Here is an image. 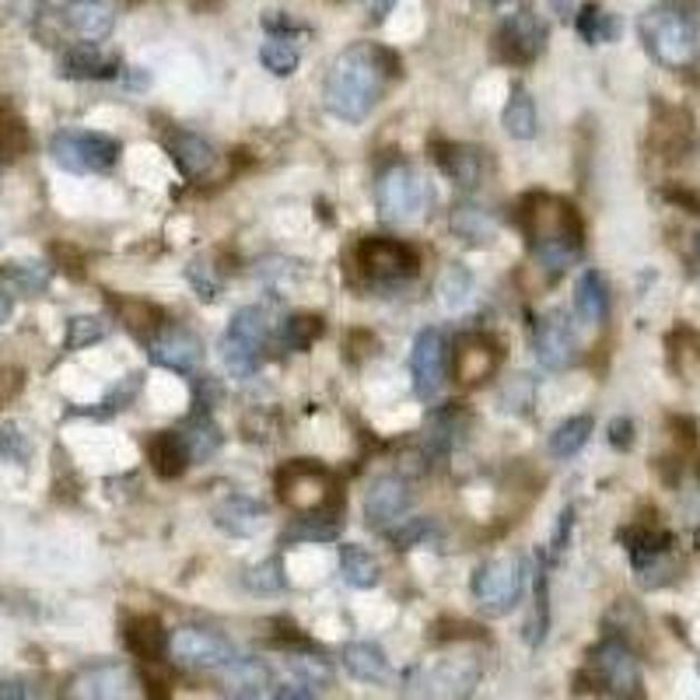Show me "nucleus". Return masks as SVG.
Returning <instances> with one entry per match:
<instances>
[{"instance_id": "obj_1", "label": "nucleus", "mask_w": 700, "mask_h": 700, "mask_svg": "<svg viewBox=\"0 0 700 700\" xmlns=\"http://www.w3.org/2000/svg\"><path fill=\"white\" fill-rule=\"evenodd\" d=\"M396 75L400 60L390 50H382L375 42H354L351 50L333 60L323 85V102L344 124H361L378 106L385 85Z\"/></svg>"}, {"instance_id": "obj_2", "label": "nucleus", "mask_w": 700, "mask_h": 700, "mask_svg": "<svg viewBox=\"0 0 700 700\" xmlns=\"http://www.w3.org/2000/svg\"><path fill=\"white\" fill-rule=\"evenodd\" d=\"M519 225L533 243L536 259L550 274L568 270L571 263L582 256V217L578 210L558 197H546V193H533L522 207H519Z\"/></svg>"}, {"instance_id": "obj_3", "label": "nucleus", "mask_w": 700, "mask_h": 700, "mask_svg": "<svg viewBox=\"0 0 700 700\" xmlns=\"http://www.w3.org/2000/svg\"><path fill=\"white\" fill-rule=\"evenodd\" d=\"M638 32L648 57L669 67V70H687L693 67L697 53H700V39H697V26L693 18L672 4H655L648 8L638 21Z\"/></svg>"}, {"instance_id": "obj_4", "label": "nucleus", "mask_w": 700, "mask_h": 700, "mask_svg": "<svg viewBox=\"0 0 700 700\" xmlns=\"http://www.w3.org/2000/svg\"><path fill=\"white\" fill-rule=\"evenodd\" d=\"M375 204L385 225L414 221L431 207V183L410 165H390L375 183Z\"/></svg>"}, {"instance_id": "obj_5", "label": "nucleus", "mask_w": 700, "mask_h": 700, "mask_svg": "<svg viewBox=\"0 0 700 700\" xmlns=\"http://www.w3.org/2000/svg\"><path fill=\"white\" fill-rule=\"evenodd\" d=\"M522 589H525V564H522V558H515V553H504V558L480 564L473 574V599H476V607L491 617L515 610L522 599Z\"/></svg>"}, {"instance_id": "obj_6", "label": "nucleus", "mask_w": 700, "mask_h": 700, "mask_svg": "<svg viewBox=\"0 0 700 700\" xmlns=\"http://www.w3.org/2000/svg\"><path fill=\"white\" fill-rule=\"evenodd\" d=\"M50 155L67 172H78V176L109 172L119 158V140H112L109 134H95V130H60L50 140Z\"/></svg>"}, {"instance_id": "obj_7", "label": "nucleus", "mask_w": 700, "mask_h": 700, "mask_svg": "<svg viewBox=\"0 0 700 700\" xmlns=\"http://www.w3.org/2000/svg\"><path fill=\"white\" fill-rule=\"evenodd\" d=\"M267 344V319L259 308H238L221 341V357L235 378H253Z\"/></svg>"}, {"instance_id": "obj_8", "label": "nucleus", "mask_w": 700, "mask_h": 700, "mask_svg": "<svg viewBox=\"0 0 700 700\" xmlns=\"http://www.w3.org/2000/svg\"><path fill=\"white\" fill-rule=\"evenodd\" d=\"M280 497L287 509H295L302 515H316L329 509H344L341 497H336L333 476L316 466V463H295L280 473Z\"/></svg>"}, {"instance_id": "obj_9", "label": "nucleus", "mask_w": 700, "mask_h": 700, "mask_svg": "<svg viewBox=\"0 0 700 700\" xmlns=\"http://www.w3.org/2000/svg\"><path fill=\"white\" fill-rule=\"evenodd\" d=\"M168 655L183 666H193V669H225L238 659L235 644L221 631H214V627H197V623L176 627V631L168 634Z\"/></svg>"}, {"instance_id": "obj_10", "label": "nucleus", "mask_w": 700, "mask_h": 700, "mask_svg": "<svg viewBox=\"0 0 700 700\" xmlns=\"http://www.w3.org/2000/svg\"><path fill=\"white\" fill-rule=\"evenodd\" d=\"M357 263L372 280H382V284L414 277L421 267L417 253L406 243H396V238H365V243L357 246Z\"/></svg>"}, {"instance_id": "obj_11", "label": "nucleus", "mask_w": 700, "mask_h": 700, "mask_svg": "<svg viewBox=\"0 0 700 700\" xmlns=\"http://www.w3.org/2000/svg\"><path fill=\"white\" fill-rule=\"evenodd\" d=\"M448 372V341L442 329H424L414 341L410 354V375H414V393L421 400H434L445 385Z\"/></svg>"}, {"instance_id": "obj_12", "label": "nucleus", "mask_w": 700, "mask_h": 700, "mask_svg": "<svg viewBox=\"0 0 700 700\" xmlns=\"http://www.w3.org/2000/svg\"><path fill=\"white\" fill-rule=\"evenodd\" d=\"M592 672L595 680L617 697H638L641 693V666L634 651L623 641L610 638L592 651Z\"/></svg>"}, {"instance_id": "obj_13", "label": "nucleus", "mask_w": 700, "mask_h": 700, "mask_svg": "<svg viewBox=\"0 0 700 700\" xmlns=\"http://www.w3.org/2000/svg\"><path fill=\"white\" fill-rule=\"evenodd\" d=\"M148 351H151V361L168 372H179V375H189L200 368L204 361V344L193 336L186 326H161L148 336Z\"/></svg>"}, {"instance_id": "obj_14", "label": "nucleus", "mask_w": 700, "mask_h": 700, "mask_svg": "<svg viewBox=\"0 0 700 700\" xmlns=\"http://www.w3.org/2000/svg\"><path fill=\"white\" fill-rule=\"evenodd\" d=\"M134 687V676L119 662H102L81 669L67 683V700H127Z\"/></svg>"}, {"instance_id": "obj_15", "label": "nucleus", "mask_w": 700, "mask_h": 700, "mask_svg": "<svg viewBox=\"0 0 700 700\" xmlns=\"http://www.w3.org/2000/svg\"><path fill=\"white\" fill-rule=\"evenodd\" d=\"M410 487L406 480L385 473L378 480H372V487L365 494V519L372 529H378V533H390V525L403 522V515L410 512Z\"/></svg>"}, {"instance_id": "obj_16", "label": "nucleus", "mask_w": 700, "mask_h": 700, "mask_svg": "<svg viewBox=\"0 0 700 700\" xmlns=\"http://www.w3.org/2000/svg\"><path fill=\"white\" fill-rule=\"evenodd\" d=\"M210 519L221 533L249 540V536L263 533V525H267V504L249 497V494H228L225 501L214 504Z\"/></svg>"}, {"instance_id": "obj_17", "label": "nucleus", "mask_w": 700, "mask_h": 700, "mask_svg": "<svg viewBox=\"0 0 700 700\" xmlns=\"http://www.w3.org/2000/svg\"><path fill=\"white\" fill-rule=\"evenodd\" d=\"M543 39H546V29L533 11H515L501 26V36H497L504 60H512V63L536 60L543 53Z\"/></svg>"}, {"instance_id": "obj_18", "label": "nucleus", "mask_w": 700, "mask_h": 700, "mask_svg": "<svg viewBox=\"0 0 700 700\" xmlns=\"http://www.w3.org/2000/svg\"><path fill=\"white\" fill-rule=\"evenodd\" d=\"M57 75L70 81H109L119 75V57L99 50L95 42H81L60 53Z\"/></svg>"}, {"instance_id": "obj_19", "label": "nucleus", "mask_w": 700, "mask_h": 700, "mask_svg": "<svg viewBox=\"0 0 700 700\" xmlns=\"http://www.w3.org/2000/svg\"><path fill=\"white\" fill-rule=\"evenodd\" d=\"M533 347H536L540 365L550 368V372H561V368L571 365L574 361V336H571V326L564 323L561 312H550V316H543L536 323Z\"/></svg>"}, {"instance_id": "obj_20", "label": "nucleus", "mask_w": 700, "mask_h": 700, "mask_svg": "<svg viewBox=\"0 0 700 700\" xmlns=\"http://www.w3.org/2000/svg\"><path fill=\"white\" fill-rule=\"evenodd\" d=\"M63 21L67 29L85 42H102L112 26H116V11L109 0H67L63 4Z\"/></svg>"}, {"instance_id": "obj_21", "label": "nucleus", "mask_w": 700, "mask_h": 700, "mask_svg": "<svg viewBox=\"0 0 700 700\" xmlns=\"http://www.w3.org/2000/svg\"><path fill=\"white\" fill-rule=\"evenodd\" d=\"M497 365H501V354L491 341H484V336H466V341L455 344L452 368L463 385H476V382L491 378L497 372Z\"/></svg>"}, {"instance_id": "obj_22", "label": "nucleus", "mask_w": 700, "mask_h": 700, "mask_svg": "<svg viewBox=\"0 0 700 700\" xmlns=\"http://www.w3.org/2000/svg\"><path fill=\"white\" fill-rule=\"evenodd\" d=\"M165 148H168V155H172L176 168H179L186 179L207 176L210 168H214V161H217L210 144L200 134H193V130H172V134L165 137Z\"/></svg>"}, {"instance_id": "obj_23", "label": "nucleus", "mask_w": 700, "mask_h": 700, "mask_svg": "<svg viewBox=\"0 0 700 700\" xmlns=\"http://www.w3.org/2000/svg\"><path fill=\"white\" fill-rule=\"evenodd\" d=\"M574 312H578V319L589 323V326H599L610 316V287H607V277H602L599 270H585L582 277H578Z\"/></svg>"}, {"instance_id": "obj_24", "label": "nucleus", "mask_w": 700, "mask_h": 700, "mask_svg": "<svg viewBox=\"0 0 700 700\" xmlns=\"http://www.w3.org/2000/svg\"><path fill=\"white\" fill-rule=\"evenodd\" d=\"M434 158H438L442 172L459 189H473L480 183V176H484V158H480L476 148H466V144H442Z\"/></svg>"}, {"instance_id": "obj_25", "label": "nucleus", "mask_w": 700, "mask_h": 700, "mask_svg": "<svg viewBox=\"0 0 700 700\" xmlns=\"http://www.w3.org/2000/svg\"><path fill=\"white\" fill-rule=\"evenodd\" d=\"M148 459H151L155 473L165 476V480L179 476V473L193 463V459H189V448H186V442H183V431H161V434H155L151 445H148Z\"/></svg>"}, {"instance_id": "obj_26", "label": "nucleus", "mask_w": 700, "mask_h": 700, "mask_svg": "<svg viewBox=\"0 0 700 700\" xmlns=\"http://www.w3.org/2000/svg\"><path fill=\"white\" fill-rule=\"evenodd\" d=\"M344 666L361 683H385L390 680V659L385 651L372 641H354L344 648Z\"/></svg>"}, {"instance_id": "obj_27", "label": "nucleus", "mask_w": 700, "mask_h": 700, "mask_svg": "<svg viewBox=\"0 0 700 700\" xmlns=\"http://www.w3.org/2000/svg\"><path fill=\"white\" fill-rule=\"evenodd\" d=\"M448 225L466 246H487V243H494V235H497L494 214H487L484 207H473V204H459L452 210V217H448Z\"/></svg>"}, {"instance_id": "obj_28", "label": "nucleus", "mask_w": 700, "mask_h": 700, "mask_svg": "<svg viewBox=\"0 0 700 700\" xmlns=\"http://www.w3.org/2000/svg\"><path fill=\"white\" fill-rule=\"evenodd\" d=\"M501 124H504V130H509V137H515V140H533L540 134L536 102L529 99V91L522 85L512 88L509 102H504V112H501Z\"/></svg>"}, {"instance_id": "obj_29", "label": "nucleus", "mask_w": 700, "mask_h": 700, "mask_svg": "<svg viewBox=\"0 0 700 700\" xmlns=\"http://www.w3.org/2000/svg\"><path fill=\"white\" fill-rule=\"evenodd\" d=\"M127 648L140 659H161L168 651V634L161 631V623L155 617H134L127 620Z\"/></svg>"}, {"instance_id": "obj_30", "label": "nucleus", "mask_w": 700, "mask_h": 700, "mask_svg": "<svg viewBox=\"0 0 700 700\" xmlns=\"http://www.w3.org/2000/svg\"><path fill=\"white\" fill-rule=\"evenodd\" d=\"M341 574H344V582L354 585V589H372V585H378L382 568L365 546L344 543L341 546Z\"/></svg>"}, {"instance_id": "obj_31", "label": "nucleus", "mask_w": 700, "mask_h": 700, "mask_svg": "<svg viewBox=\"0 0 700 700\" xmlns=\"http://www.w3.org/2000/svg\"><path fill=\"white\" fill-rule=\"evenodd\" d=\"M259 60H263V67H267L274 78H292L298 70V63H302V50H298L295 39L270 36L267 42L259 46Z\"/></svg>"}, {"instance_id": "obj_32", "label": "nucleus", "mask_w": 700, "mask_h": 700, "mask_svg": "<svg viewBox=\"0 0 700 700\" xmlns=\"http://www.w3.org/2000/svg\"><path fill=\"white\" fill-rule=\"evenodd\" d=\"M341 515H344V509H329V512H316V515H302V519L284 533V540H305V543H326V540H336V533H341Z\"/></svg>"}, {"instance_id": "obj_33", "label": "nucleus", "mask_w": 700, "mask_h": 700, "mask_svg": "<svg viewBox=\"0 0 700 700\" xmlns=\"http://www.w3.org/2000/svg\"><path fill=\"white\" fill-rule=\"evenodd\" d=\"M183 442L189 448V459L193 463H204V459H210L217 448H221V431H217V424L207 417V414H197L189 417L186 427H183Z\"/></svg>"}, {"instance_id": "obj_34", "label": "nucleus", "mask_w": 700, "mask_h": 700, "mask_svg": "<svg viewBox=\"0 0 700 700\" xmlns=\"http://www.w3.org/2000/svg\"><path fill=\"white\" fill-rule=\"evenodd\" d=\"M592 417H568V421H561L558 427H553V434H550V452L558 455V459H571L574 452H582L585 448V442H589V434H592Z\"/></svg>"}, {"instance_id": "obj_35", "label": "nucleus", "mask_w": 700, "mask_h": 700, "mask_svg": "<svg viewBox=\"0 0 700 700\" xmlns=\"http://www.w3.org/2000/svg\"><path fill=\"white\" fill-rule=\"evenodd\" d=\"M473 295V274L463 267V263H448L438 277V298L445 308H463Z\"/></svg>"}, {"instance_id": "obj_36", "label": "nucleus", "mask_w": 700, "mask_h": 700, "mask_svg": "<svg viewBox=\"0 0 700 700\" xmlns=\"http://www.w3.org/2000/svg\"><path fill=\"white\" fill-rule=\"evenodd\" d=\"M578 32H582L589 42H613L620 36V26H617V18L610 11L585 4L582 14H578Z\"/></svg>"}, {"instance_id": "obj_37", "label": "nucleus", "mask_w": 700, "mask_h": 700, "mask_svg": "<svg viewBox=\"0 0 700 700\" xmlns=\"http://www.w3.org/2000/svg\"><path fill=\"white\" fill-rule=\"evenodd\" d=\"M26 148H29L26 124L11 109H0V161H14Z\"/></svg>"}, {"instance_id": "obj_38", "label": "nucleus", "mask_w": 700, "mask_h": 700, "mask_svg": "<svg viewBox=\"0 0 700 700\" xmlns=\"http://www.w3.org/2000/svg\"><path fill=\"white\" fill-rule=\"evenodd\" d=\"M319 333H323V323L316 316H292L280 326V344L287 351H308Z\"/></svg>"}, {"instance_id": "obj_39", "label": "nucleus", "mask_w": 700, "mask_h": 700, "mask_svg": "<svg viewBox=\"0 0 700 700\" xmlns=\"http://www.w3.org/2000/svg\"><path fill=\"white\" fill-rule=\"evenodd\" d=\"M106 333H109L106 319H99V316H78V319H70V326H67V341H63V347H67V351L91 347V344L106 341Z\"/></svg>"}, {"instance_id": "obj_40", "label": "nucleus", "mask_w": 700, "mask_h": 700, "mask_svg": "<svg viewBox=\"0 0 700 700\" xmlns=\"http://www.w3.org/2000/svg\"><path fill=\"white\" fill-rule=\"evenodd\" d=\"M246 585L259 595H270V592H280L284 589V574H280V561L270 558V561H263L256 568L246 571Z\"/></svg>"}, {"instance_id": "obj_41", "label": "nucleus", "mask_w": 700, "mask_h": 700, "mask_svg": "<svg viewBox=\"0 0 700 700\" xmlns=\"http://www.w3.org/2000/svg\"><path fill=\"white\" fill-rule=\"evenodd\" d=\"M225 680L238 687H259L270 680V669L259 659H235L231 666H225Z\"/></svg>"}, {"instance_id": "obj_42", "label": "nucleus", "mask_w": 700, "mask_h": 700, "mask_svg": "<svg viewBox=\"0 0 700 700\" xmlns=\"http://www.w3.org/2000/svg\"><path fill=\"white\" fill-rule=\"evenodd\" d=\"M292 672L295 676H302V680L308 683V687H329L333 683V669H329V662L326 659H316V655H292Z\"/></svg>"}, {"instance_id": "obj_43", "label": "nucleus", "mask_w": 700, "mask_h": 700, "mask_svg": "<svg viewBox=\"0 0 700 700\" xmlns=\"http://www.w3.org/2000/svg\"><path fill=\"white\" fill-rule=\"evenodd\" d=\"M11 280L21 287V292L39 295V292H46V284H50V270H46L42 263H14Z\"/></svg>"}, {"instance_id": "obj_44", "label": "nucleus", "mask_w": 700, "mask_h": 700, "mask_svg": "<svg viewBox=\"0 0 700 700\" xmlns=\"http://www.w3.org/2000/svg\"><path fill=\"white\" fill-rule=\"evenodd\" d=\"M29 452H32V445L18 424H0V455L11 459V463H26Z\"/></svg>"}, {"instance_id": "obj_45", "label": "nucleus", "mask_w": 700, "mask_h": 700, "mask_svg": "<svg viewBox=\"0 0 700 700\" xmlns=\"http://www.w3.org/2000/svg\"><path fill=\"white\" fill-rule=\"evenodd\" d=\"M427 533H431V519H403L396 529H390V540L396 546L410 550V546H417L421 540H427Z\"/></svg>"}, {"instance_id": "obj_46", "label": "nucleus", "mask_w": 700, "mask_h": 700, "mask_svg": "<svg viewBox=\"0 0 700 700\" xmlns=\"http://www.w3.org/2000/svg\"><path fill=\"white\" fill-rule=\"evenodd\" d=\"M186 277H189V284L197 287V295L200 298H207V302H214L217 298V292H221V280L214 277V270L207 267V263H189V270H186Z\"/></svg>"}, {"instance_id": "obj_47", "label": "nucleus", "mask_w": 700, "mask_h": 700, "mask_svg": "<svg viewBox=\"0 0 700 700\" xmlns=\"http://www.w3.org/2000/svg\"><path fill=\"white\" fill-rule=\"evenodd\" d=\"M610 442H613L617 448H631V445H634V421H631V417H617V421L610 424Z\"/></svg>"}, {"instance_id": "obj_48", "label": "nucleus", "mask_w": 700, "mask_h": 700, "mask_svg": "<svg viewBox=\"0 0 700 700\" xmlns=\"http://www.w3.org/2000/svg\"><path fill=\"white\" fill-rule=\"evenodd\" d=\"M0 700H39V693L29 683L8 680V683H0Z\"/></svg>"}, {"instance_id": "obj_49", "label": "nucleus", "mask_w": 700, "mask_h": 700, "mask_svg": "<svg viewBox=\"0 0 700 700\" xmlns=\"http://www.w3.org/2000/svg\"><path fill=\"white\" fill-rule=\"evenodd\" d=\"M137 390H140V375H127V385H124V390H116L109 396V403H119V410H124V403H130Z\"/></svg>"}, {"instance_id": "obj_50", "label": "nucleus", "mask_w": 700, "mask_h": 700, "mask_svg": "<svg viewBox=\"0 0 700 700\" xmlns=\"http://www.w3.org/2000/svg\"><path fill=\"white\" fill-rule=\"evenodd\" d=\"M365 8L375 21H385V14L396 8V0H365Z\"/></svg>"}, {"instance_id": "obj_51", "label": "nucleus", "mask_w": 700, "mask_h": 700, "mask_svg": "<svg viewBox=\"0 0 700 700\" xmlns=\"http://www.w3.org/2000/svg\"><path fill=\"white\" fill-rule=\"evenodd\" d=\"M274 700H319V697L312 690H305V687H284V690H277Z\"/></svg>"}, {"instance_id": "obj_52", "label": "nucleus", "mask_w": 700, "mask_h": 700, "mask_svg": "<svg viewBox=\"0 0 700 700\" xmlns=\"http://www.w3.org/2000/svg\"><path fill=\"white\" fill-rule=\"evenodd\" d=\"M11 308H14V302H11V295H8V287H0V323H8V319H11Z\"/></svg>"}, {"instance_id": "obj_53", "label": "nucleus", "mask_w": 700, "mask_h": 700, "mask_svg": "<svg viewBox=\"0 0 700 700\" xmlns=\"http://www.w3.org/2000/svg\"><path fill=\"white\" fill-rule=\"evenodd\" d=\"M484 4H491V8H497V11H512V8L522 4V0H484Z\"/></svg>"}, {"instance_id": "obj_54", "label": "nucleus", "mask_w": 700, "mask_h": 700, "mask_svg": "<svg viewBox=\"0 0 700 700\" xmlns=\"http://www.w3.org/2000/svg\"><path fill=\"white\" fill-rule=\"evenodd\" d=\"M231 700H263V697H259V693H253V690H249V693H238V697H231Z\"/></svg>"}, {"instance_id": "obj_55", "label": "nucleus", "mask_w": 700, "mask_h": 700, "mask_svg": "<svg viewBox=\"0 0 700 700\" xmlns=\"http://www.w3.org/2000/svg\"><path fill=\"white\" fill-rule=\"evenodd\" d=\"M558 8L564 11V18H568V11H571V0H558Z\"/></svg>"}]
</instances>
